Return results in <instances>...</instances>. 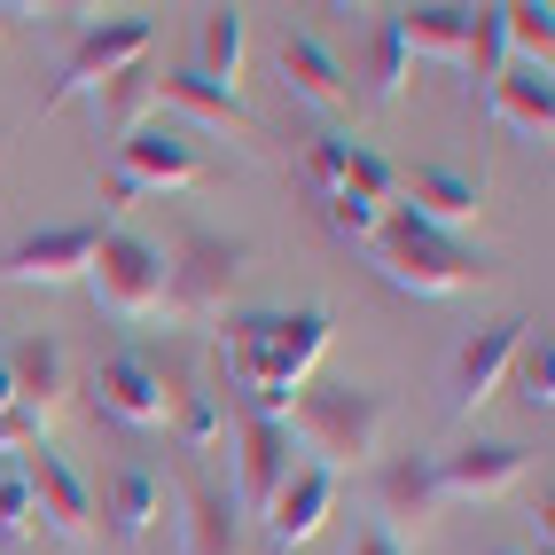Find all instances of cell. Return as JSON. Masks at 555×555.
<instances>
[{"label": "cell", "instance_id": "obj_15", "mask_svg": "<svg viewBox=\"0 0 555 555\" xmlns=\"http://www.w3.org/2000/svg\"><path fill=\"white\" fill-rule=\"evenodd\" d=\"M0 367H9V384H16V406L48 430V423L63 415V391H70V360H63V345H55V337H16L9 352H0Z\"/></svg>", "mask_w": 555, "mask_h": 555}, {"label": "cell", "instance_id": "obj_33", "mask_svg": "<svg viewBox=\"0 0 555 555\" xmlns=\"http://www.w3.org/2000/svg\"><path fill=\"white\" fill-rule=\"evenodd\" d=\"M328 228H337L345 243H376V228H384V204H367V196L337 189V196H328Z\"/></svg>", "mask_w": 555, "mask_h": 555}, {"label": "cell", "instance_id": "obj_5", "mask_svg": "<svg viewBox=\"0 0 555 555\" xmlns=\"http://www.w3.org/2000/svg\"><path fill=\"white\" fill-rule=\"evenodd\" d=\"M211 157L196 150L189 126H157L141 118L133 133H118V165H109V204H133V196H172V189H204Z\"/></svg>", "mask_w": 555, "mask_h": 555}, {"label": "cell", "instance_id": "obj_36", "mask_svg": "<svg viewBox=\"0 0 555 555\" xmlns=\"http://www.w3.org/2000/svg\"><path fill=\"white\" fill-rule=\"evenodd\" d=\"M16 16H24V9H9V0H0V40H9V24H16Z\"/></svg>", "mask_w": 555, "mask_h": 555}, {"label": "cell", "instance_id": "obj_32", "mask_svg": "<svg viewBox=\"0 0 555 555\" xmlns=\"http://www.w3.org/2000/svg\"><path fill=\"white\" fill-rule=\"evenodd\" d=\"M306 189H313L321 204L345 189V133H313V141H306Z\"/></svg>", "mask_w": 555, "mask_h": 555}, {"label": "cell", "instance_id": "obj_18", "mask_svg": "<svg viewBox=\"0 0 555 555\" xmlns=\"http://www.w3.org/2000/svg\"><path fill=\"white\" fill-rule=\"evenodd\" d=\"M274 63H282V87L298 94V102H313L321 118H337V109H352V79H345V63L328 55V48L313 40V31H289Z\"/></svg>", "mask_w": 555, "mask_h": 555}, {"label": "cell", "instance_id": "obj_6", "mask_svg": "<svg viewBox=\"0 0 555 555\" xmlns=\"http://www.w3.org/2000/svg\"><path fill=\"white\" fill-rule=\"evenodd\" d=\"M150 48H157V24H150V16H109V24H87L79 40H70V55H63V79H55L40 102H48V109H55V102H94L102 87H118L126 70L150 63Z\"/></svg>", "mask_w": 555, "mask_h": 555}, {"label": "cell", "instance_id": "obj_1", "mask_svg": "<svg viewBox=\"0 0 555 555\" xmlns=\"http://www.w3.org/2000/svg\"><path fill=\"white\" fill-rule=\"evenodd\" d=\"M328 313L321 306H298V313H228L219 321V360H228V384L243 391V415H289V399L313 384V367L328 360Z\"/></svg>", "mask_w": 555, "mask_h": 555}, {"label": "cell", "instance_id": "obj_27", "mask_svg": "<svg viewBox=\"0 0 555 555\" xmlns=\"http://www.w3.org/2000/svg\"><path fill=\"white\" fill-rule=\"evenodd\" d=\"M508 391L525 399L532 415L555 406V345H547V328H540V337L525 328V345H516V360H508Z\"/></svg>", "mask_w": 555, "mask_h": 555}, {"label": "cell", "instance_id": "obj_38", "mask_svg": "<svg viewBox=\"0 0 555 555\" xmlns=\"http://www.w3.org/2000/svg\"><path fill=\"white\" fill-rule=\"evenodd\" d=\"M508 555H516V547H508Z\"/></svg>", "mask_w": 555, "mask_h": 555}, {"label": "cell", "instance_id": "obj_10", "mask_svg": "<svg viewBox=\"0 0 555 555\" xmlns=\"http://www.w3.org/2000/svg\"><path fill=\"white\" fill-rule=\"evenodd\" d=\"M447 508V493H438V469H430V454H391L384 469H376V525L406 547L415 532H430V516Z\"/></svg>", "mask_w": 555, "mask_h": 555}, {"label": "cell", "instance_id": "obj_12", "mask_svg": "<svg viewBox=\"0 0 555 555\" xmlns=\"http://www.w3.org/2000/svg\"><path fill=\"white\" fill-rule=\"evenodd\" d=\"M430 469H438V493L447 501H493L532 469V454L516 447V438H469L454 454H430Z\"/></svg>", "mask_w": 555, "mask_h": 555}, {"label": "cell", "instance_id": "obj_30", "mask_svg": "<svg viewBox=\"0 0 555 555\" xmlns=\"http://www.w3.org/2000/svg\"><path fill=\"white\" fill-rule=\"evenodd\" d=\"M462 70L477 87H493L508 70V40H501V9H469V48H462Z\"/></svg>", "mask_w": 555, "mask_h": 555}, {"label": "cell", "instance_id": "obj_28", "mask_svg": "<svg viewBox=\"0 0 555 555\" xmlns=\"http://www.w3.org/2000/svg\"><path fill=\"white\" fill-rule=\"evenodd\" d=\"M150 102H157V70L141 63V70H126L118 87H102V94H94V126H109V133H133Z\"/></svg>", "mask_w": 555, "mask_h": 555}, {"label": "cell", "instance_id": "obj_4", "mask_svg": "<svg viewBox=\"0 0 555 555\" xmlns=\"http://www.w3.org/2000/svg\"><path fill=\"white\" fill-rule=\"evenodd\" d=\"M87 298L126 321V328H172V289H165V243L133 235V228H102L94 258H87Z\"/></svg>", "mask_w": 555, "mask_h": 555}, {"label": "cell", "instance_id": "obj_8", "mask_svg": "<svg viewBox=\"0 0 555 555\" xmlns=\"http://www.w3.org/2000/svg\"><path fill=\"white\" fill-rule=\"evenodd\" d=\"M102 228L94 219H70V228H40L0 250V282L16 289H63V282H87V258H94Z\"/></svg>", "mask_w": 555, "mask_h": 555}, {"label": "cell", "instance_id": "obj_14", "mask_svg": "<svg viewBox=\"0 0 555 555\" xmlns=\"http://www.w3.org/2000/svg\"><path fill=\"white\" fill-rule=\"evenodd\" d=\"M399 211L406 219H423V228H438V235H454V228H469L477 211H486V189H477L469 172H454V165H415V172H399Z\"/></svg>", "mask_w": 555, "mask_h": 555}, {"label": "cell", "instance_id": "obj_23", "mask_svg": "<svg viewBox=\"0 0 555 555\" xmlns=\"http://www.w3.org/2000/svg\"><path fill=\"white\" fill-rule=\"evenodd\" d=\"M391 31H399L406 63H415V55L462 63V48H469V9H454V0H430V9H391Z\"/></svg>", "mask_w": 555, "mask_h": 555}, {"label": "cell", "instance_id": "obj_2", "mask_svg": "<svg viewBox=\"0 0 555 555\" xmlns=\"http://www.w3.org/2000/svg\"><path fill=\"white\" fill-rule=\"evenodd\" d=\"M282 430H289V447L306 454V469L345 477L360 462H376V447H384V399L360 391V384H321V391L306 384L298 399H289Z\"/></svg>", "mask_w": 555, "mask_h": 555}, {"label": "cell", "instance_id": "obj_19", "mask_svg": "<svg viewBox=\"0 0 555 555\" xmlns=\"http://www.w3.org/2000/svg\"><path fill=\"white\" fill-rule=\"evenodd\" d=\"M486 109L508 126V133H525V141H547V126H555V87H547V70H532V63H508L501 79L486 87Z\"/></svg>", "mask_w": 555, "mask_h": 555}, {"label": "cell", "instance_id": "obj_26", "mask_svg": "<svg viewBox=\"0 0 555 555\" xmlns=\"http://www.w3.org/2000/svg\"><path fill=\"white\" fill-rule=\"evenodd\" d=\"M501 40L516 48V63L547 70V55H555V9H547V0H508V9H501Z\"/></svg>", "mask_w": 555, "mask_h": 555}, {"label": "cell", "instance_id": "obj_13", "mask_svg": "<svg viewBox=\"0 0 555 555\" xmlns=\"http://www.w3.org/2000/svg\"><path fill=\"white\" fill-rule=\"evenodd\" d=\"M289 469H298L289 462V430L274 415H235V508L267 516V501L282 493Z\"/></svg>", "mask_w": 555, "mask_h": 555}, {"label": "cell", "instance_id": "obj_7", "mask_svg": "<svg viewBox=\"0 0 555 555\" xmlns=\"http://www.w3.org/2000/svg\"><path fill=\"white\" fill-rule=\"evenodd\" d=\"M243 274V250L219 243L204 228L180 235V250H165V289H172V321H219L228 313V289Z\"/></svg>", "mask_w": 555, "mask_h": 555}, {"label": "cell", "instance_id": "obj_37", "mask_svg": "<svg viewBox=\"0 0 555 555\" xmlns=\"http://www.w3.org/2000/svg\"><path fill=\"white\" fill-rule=\"evenodd\" d=\"M532 555H547V547H532Z\"/></svg>", "mask_w": 555, "mask_h": 555}, {"label": "cell", "instance_id": "obj_22", "mask_svg": "<svg viewBox=\"0 0 555 555\" xmlns=\"http://www.w3.org/2000/svg\"><path fill=\"white\" fill-rule=\"evenodd\" d=\"M102 516H109V540H150L165 525V477L126 462L118 477H109V493H102Z\"/></svg>", "mask_w": 555, "mask_h": 555}, {"label": "cell", "instance_id": "obj_20", "mask_svg": "<svg viewBox=\"0 0 555 555\" xmlns=\"http://www.w3.org/2000/svg\"><path fill=\"white\" fill-rule=\"evenodd\" d=\"M157 376H165V391H172L165 430L180 438V454H211V447H219V430H228V415H219V391H204L180 360H157Z\"/></svg>", "mask_w": 555, "mask_h": 555}, {"label": "cell", "instance_id": "obj_3", "mask_svg": "<svg viewBox=\"0 0 555 555\" xmlns=\"http://www.w3.org/2000/svg\"><path fill=\"white\" fill-rule=\"evenodd\" d=\"M367 258H376V274L391 289H406V298H462V289H477V282L493 274L462 235H438V228H423V219H406L399 204L384 211Z\"/></svg>", "mask_w": 555, "mask_h": 555}, {"label": "cell", "instance_id": "obj_25", "mask_svg": "<svg viewBox=\"0 0 555 555\" xmlns=\"http://www.w3.org/2000/svg\"><path fill=\"white\" fill-rule=\"evenodd\" d=\"M243 55H250V16L243 9H204V24H196V79L235 87Z\"/></svg>", "mask_w": 555, "mask_h": 555}, {"label": "cell", "instance_id": "obj_34", "mask_svg": "<svg viewBox=\"0 0 555 555\" xmlns=\"http://www.w3.org/2000/svg\"><path fill=\"white\" fill-rule=\"evenodd\" d=\"M345 555H406L384 525H376V516H360V525H352V540H345Z\"/></svg>", "mask_w": 555, "mask_h": 555}, {"label": "cell", "instance_id": "obj_11", "mask_svg": "<svg viewBox=\"0 0 555 555\" xmlns=\"http://www.w3.org/2000/svg\"><path fill=\"white\" fill-rule=\"evenodd\" d=\"M94 406H102V415H118L126 430H165L172 391H165V376H157L150 352H118V360L94 367Z\"/></svg>", "mask_w": 555, "mask_h": 555}, {"label": "cell", "instance_id": "obj_24", "mask_svg": "<svg viewBox=\"0 0 555 555\" xmlns=\"http://www.w3.org/2000/svg\"><path fill=\"white\" fill-rule=\"evenodd\" d=\"M180 555H235V501L219 486H180Z\"/></svg>", "mask_w": 555, "mask_h": 555}, {"label": "cell", "instance_id": "obj_9", "mask_svg": "<svg viewBox=\"0 0 555 555\" xmlns=\"http://www.w3.org/2000/svg\"><path fill=\"white\" fill-rule=\"evenodd\" d=\"M24 486H31V516H40V532H55V540H94V493H87V477L70 469V454L31 447V454H24Z\"/></svg>", "mask_w": 555, "mask_h": 555}, {"label": "cell", "instance_id": "obj_21", "mask_svg": "<svg viewBox=\"0 0 555 555\" xmlns=\"http://www.w3.org/2000/svg\"><path fill=\"white\" fill-rule=\"evenodd\" d=\"M157 102H165V109H189L196 126H219V133H243V141H258V118L243 109V94H235V87H211V79H196V70H165V79H157Z\"/></svg>", "mask_w": 555, "mask_h": 555}, {"label": "cell", "instance_id": "obj_17", "mask_svg": "<svg viewBox=\"0 0 555 555\" xmlns=\"http://www.w3.org/2000/svg\"><path fill=\"white\" fill-rule=\"evenodd\" d=\"M525 328L532 321H493V328H477V337L462 345V360H454V415H477V406L508 384V360H516V345H525Z\"/></svg>", "mask_w": 555, "mask_h": 555}, {"label": "cell", "instance_id": "obj_35", "mask_svg": "<svg viewBox=\"0 0 555 555\" xmlns=\"http://www.w3.org/2000/svg\"><path fill=\"white\" fill-rule=\"evenodd\" d=\"M0 415H16V384H9V367H0Z\"/></svg>", "mask_w": 555, "mask_h": 555}, {"label": "cell", "instance_id": "obj_29", "mask_svg": "<svg viewBox=\"0 0 555 555\" xmlns=\"http://www.w3.org/2000/svg\"><path fill=\"white\" fill-rule=\"evenodd\" d=\"M40 532L31 516V486H24V454H0V547H24Z\"/></svg>", "mask_w": 555, "mask_h": 555}, {"label": "cell", "instance_id": "obj_16", "mask_svg": "<svg viewBox=\"0 0 555 555\" xmlns=\"http://www.w3.org/2000/svg\"><path fill=\"white\" fill-rule=\"evenodd\" d=\"M337 516V477H321V469H289L282 477V493L267 501V540L274 547H306V540H321V525Z\"/></svg>", "mask_w": 555, "mask_h": 555}, {"label": "cell", "instance_id": "obj_31", "mask_svg": "<svg viewBox=\"0 0 555 555\" xmlns=\"http://www.w3.org/2000/svg\"><path fill=\"white\" fill-rule=\"evenodd\" d=\"M406 48H399V31H391V16L376 24V40H367V102H399L406 94Z\"/></svg>", "mask_w": 555, "mask_h": 555}]
</instances>
